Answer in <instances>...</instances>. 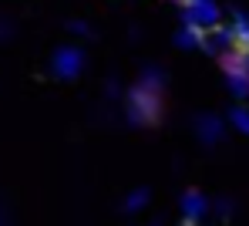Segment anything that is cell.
Wrapping results in <instances>:
<instances>
[{
  "instance_id": "cell-12",
  "label": "cell",
  "mask_w": 249,
  "mask_h": 226,
  "mask_svg": "<svg viewBox=\"0 0 249 226\" xmlns=\"http://www.w3.org/2000/svg\"><path fill=\"white\" fill-rule=\"evenodd\" d=\"M145 203H148V192H135V196H128L124 206H128V209H138V206H145Z\"/></svg>"
},
{
  "instance_id": "cell-5",
  "label": "cell",
  "mask_w": 249,
  "mask_h": 226,
  "mask_svg": "<svg viewBox=\"0 0 249 226\" xmlns=\"http://www.w3.org/2000/svg\"><path fill=\"white\" fill-rule=\"evenodd\" d=\"M219 64H222L226 75H249V54L236 51V47H226L219 54Z\"/></svg>"
},
{
  "instance_id": "cell-3",
  "label": "cell",
  "mask_w": 249,
  "mask_h": 226,
  "mask_svg": "<svg viewBox=\"0 0 249 226\" xmlns=\"http://www.w3.org/2000/svg\"><path fill=\"white\" fill-rule=\"evenodd\" d=\"M81 64H84V54L78 47H61V51L54 54V71H57V78H64V81L78 78Z\"/></svg>"
},
{
  "instance_id": "cell-10",
  "label": "cell",
  "mask_w": 249,
  "mask_h": 226,
  "mask_svg": "<svg viewBox=\"0 0 249 226\" xmlns=\"http://www.w3.org/2000/svg\"><path fill=\"white\" fill-rule=\"evenodd\" d=\"M226 81L236 98H249V75H226Z\"/></svg>"
},
{
  "instance_id": "cell-8",
  "label": "cell",
  "mask_w": 249,
  "mask_h": 226,
  "mask_svg": "<svg viewBox=\"0 0 249 226\" xmlns=\"http://www.w3.org/2000/svg\"><path fill=\"white\" fill-rule=\"evenodd\" d=\"M202 31H206V27H199V24H185V31L175 38V44H178V47H199Z\"/></svg>"
},
{
  "instance_id": "cell-9",
  "label": "cell",
  "mask_w": 249,
  "mask_h": 226,
  "mask_svg": "<svg viewBox=\"0 0 249 226\" xmlns=\"http://www.w3.org/2000/svg\"><path fill=\"white\" fill-rule=\"evenodd\" d=\"M199 135H202V142H215V138L222 135V122L219 118H199Z\"/></svg>"
},
{
  "instance_id": "cell-2",
  "label": "cell",
  "mask_w": 249,
  "mask_h": 226,
  "mask_svg": "<svg viewBox=\"0 0 249 226\" xmlns=\"http://www.w3.org/2000/svg\"><path fill=\"white\" fill-rule=\"evenodd\" d=\"M182 3H185V24H199V27L219 24V7H215V0H182Z\"/></svg>"
},
{
  "instance_id": "cell-11",
  "label": "cell",
  "mask_w": 249,
  "mask_h": 226,
  "mask_svg": "<svg viewBox=\"0 0 249 226\" xmlns=\"http://www.w3.org/2000/svg\"><path fill=\"white\" fill-rule=\"evenodd\" d=\"M232 125H236L243 135H249V112L246 108H232Z\"/></svg>"
},
{
  "instance_id": "cell-6",
  "label": "cell",
  "mask_w": 249,
  "mask_h": 226,
  "mask_svg": "<svg viewBox=\"0 0 249 226\" xmlns=\"http://www.w3.org/2000/svg\"><path fill=\"white\" fill-rule=\"evenodd\" d=\"M209 209L206 196L202 192H185L182 196V213H185V223H196V220H202V213Z\"/></svg>"
},
{
  "instance_id": "cell-7",
  "label": "cell",
  "mask_w": 249,
  "mask_h": 226,
  "mask_svg": "<svg viewBox=\"0 0 249 226\" xmlns=\"http://www.w3.org/2000/svg\"><path fill=\"white\" fill-rule=\"evenodd\" d=\"M232 47L249 54V17L243 10H236V24H232Z\"/></svg>"
},
{
  "instance_id": "cell-1",
  "label": "cell",
  "mask_w": 249,
  "mask_h": 226,
  "mask_svg": "<svg viewBox=\"0 0 249 226\" xmlns=\"http://www.w3.org/2000/svg\"><path fill=\"white\" fill-rule=\"evenodd\" d=\"M128 115H131V122H138V125H152V122L162 115L159 88L148 85V81L135 85V88L128 91Z\"/></svg>"
},
{
  "instance_id": "cell-4",
  "label": "cell",
  "mask_w": 249,
  "mask_h": 226,
  "mask_svg": "<svg viewBox=\"0 0 249 226\" xmlns=\"http://www.w3.org/2000/svg\"><path fill=\"white\" fill-rule=\"evenodd\" d=\"M199 47L206 51V54H222L226 47H232V27H222V24H212L202 31V41Z\"/></svg>"
}]
</instances>
